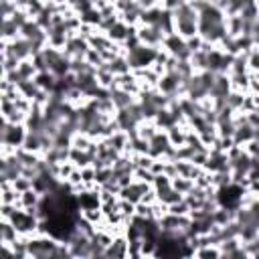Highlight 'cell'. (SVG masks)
<instances>
[{"mask_svg":"<svg viewBox=\"0 0 259 259\" xmlns=\"http://www.w3.org/2000/svg\"><path fill=\"white\" fill-rule=\"evenodd\" d=\"M28 127L24 123H12L2 117V130H0V140H2V154H10L18 148H22L26 140Z\"/></svg>","mask_w":259,"mask_h":259,"instance_id":"1","label":"cell"},{"mask_svg":"<svg viewBox=\"0 0 259 259\" xmlns=\"http://www.w3.org/2000/svg\"><path fill=\"white\" fill-rule=\"evenodd\" d=\"M136 34H138V40L142 45L154 47V49H162V42L166 38V34L154 24H138L136 26Z\"/></svg>","mask_w":259,"mask_h":259,"instance_id":"2","label":"cell"},{"mask_svg":"<svg viewBox=\"0 0 259 259\" xmlns=\"http://www.w3.org/2000/svg\"><path fill=\"white\" fill-rule=\"evenodd\" d=\"M170 140H168V134L166 130H160L152 140H150V156L152 158H162L168 150H170Z\"/></svg>","mask_w":259,"mask_h":259,"instance_id":"3","label":"cell"},{"mask_svg":"<svg viewBox=\"0 0 259 259\" xmlns=\"http://www.w3.org/2000/svg\"><path fill=\"white\" fill-rule=\"evenodd\" d=\"M162 49H164L168 55H172V57H180L188 47H186V38H182L178 32H172V34H168V36L164 38Z\"/></svg>","mask_w":259,"mask_h":259,"instance_id":"4","label":"cell"},{"mask_svg":"<svg viewBox=\"0 0 259 259\" xmlns=\"http://www.w3.org/2000/svg\"><path fill=\"white\" fill-rule=\"evenodd\" d=\"M109 97H111V101H113V105H115L117 111H119V109H125V107H130V105H134V103L138 101V95H134V93H130V91H123V89H119V87L109 89Z\"/></svg>","mask_w":259,"mask_h":259,"instance_id":"5","label":"cell"},{"mask_svg":"<svg viewBox=\"0 0 259 259\" xmlns=\"http://www.w3.org/2000/svg\"><path fill=\"white\" fill-rule=\"evenodd\" d=\"M18 237H20V233L12 225V221L10 219H2V223H0V245H12Z\"/></svg>","mask_w":259,"mask_h":259,"instance_id":"6","label":"cell"},{"mask_svg":"<svg viewBox=\"0 0 259 259\" xmlns=\"http://www.w3.org/2000/svg\"><path fill=\"white\" fill-rule=\"evenodd\" d=\"M253 138H255V127H251L247 121H245V123H239V125L235 127L233 142H235L237 146H245V144L251 142Z\"/></svg>","mask_w":259,"mask_h":259,"instance_id":"7","label":"cell"},{"mask_svg":"<svg viewBox=\"0 0 259 259\" xmlns=\"http://www.w3.org/2000/svg\"><path fill=\"white\" fill-rule=\"evenodd\" d=\"M225 26L229 36H241L243 34V18L241 14H225Z\"/></svg>","mask_w":259,"mask_h":259,"instance_id":"8","label":"cell"},{"mask_svg":"<svg viewBox=\"0 0 259 259\" xmlns=\"http://www.w3.org/2000/svg\"><path fill=\"white\" fill-rule=\"evenodd\" d=\"M40 198L42 194L34 188H28L24 192H20V198H18V206L20 208H30V206H38L40 204Z\"/></svg>","mask_w":259,"mask_h":259,"instance_id":"9","label":"cell"},{"mask_svg":"<svg viewBox=\"0 0 259 259\" xmlns=\"http://www.w3.org/2000/svg\"><path fill=\"white\" fill-rule=\"evenodd\" d=\"M109 63V69L113 75H123V73H130L132 67H130V61H127V55H115Z\"/></svg>","mask_w":259,"mask_h":259,"instance_id":"10","label":"cell"},{"mask_svg":"<svg viewBox=\"0 0 259 259\" xmlns=\"http://www.w3.org/2000/svg\"><path fill=\"white\" fill-rule=\"evenodd\" d=\"M20 36V28L12 22V18L2 20V40H14Z\"/></svg>","mask_w":259,"mask_h":259,"instance_id":"11","label":"cell"},{"mask_svg":"<svg viewBox=\"0 0 259 259\" xmlns=\"http://www.w3.org/2000/svg\"><path fill=\"white\" fill-rule=\"evenodd\" d=\"M172 186H174L180 194H184V196H186V194L194 188V180H192V178H186V176H178V174H176V176L172 178Z\"/></svg>","mask_w":259,"mask_h":259,"instance_id":"12","label":"cell"},{"mask_svg":"<svg viewBox=\"0 0 259 259\" xmlns=\"http://www.w3.org/2000/svg\"><path fill=\"white\" fill-rule=\"evenodd\" d=\"M245 95H247V93H243V91H235V89H231V93L227 95V105H229L231 109H235V111H241V109H243Z\"/></svg>","mask_w":259,"mask_h":259,"instance_id":"13","label":"cell"},{"mask_svg":"<svg viewBox=\"0 0 259 259\" xmlns=\"http://www.w3.org/2000/svg\"><path fill=\"white\" fill-rule=\"evenodd\" d=\"M194 257H221V249L219 245H200L198 249H194Z\"/></svg>","mask_w":259,"mask_h":259,"instance_id":"14","label":"cell"},{"mask_svg":"<svg viewBox=\"0 0 259 259\" xmlns=\"http://www.w3.org/2000/svg\"><path fill=\"white\" fill-rule=\"evenodd\" d=\"M168 210H170L172 214H190V204L186 202V198H182V200H178V202L170 204V206H168Z\"/></svg>","mask_w":259,"mask_h":259,"instance_id":"15","label":"cell"},{"mask_svg":"<svg viewBox=\"0 0 259 259\" xmlns=\"http://www.w3.org/2000/svg\"><path fill=\"white\" fill-rule=\"evenodd\" d=\"M12 186H14L18 192H24V190L32 188V178H28V176H18V178L12 182Z\"/></svg>","mask_w":259,"mask_h":259,"instance_id":"16","label":"cell"},{"mask_svg":"<svg viewBox=\"0 0 259 259\" xmlns=\"http://www.w3.org/2000/svg\"><path fill=\"white\" fill-rule=\"evenodd\" d=\"M184 2H186V0H162V4H160V6H162L166 12H170V14H172V12H176Z\"/></svg>","mask_w":259,"mask_h":259,"instance_id":"17","label":"cell"},{"mask_svg":"<svg viewBox=\"0 0 259 259\" xmlns=\"http://www.w3.org/2000/svg\"><path fill=\"white\" fill-rule=\"evenodd\" d=\"M138 4L142 6V10H148V8L160 6V0H138Z\"/></svg>","mask_w":259,"mask_h":259,"instance_id":"18","label":"cell"},{"mask_svg":"<svg viewBox=\"0 0 259 259\" xmlns=\"http://www.w3.org/2000/svg\"><path fill=\"white\" fill-rule=\"evenodd\" d=\"M255 140H257V142H259V127H257V130H255Z\"/></svg>","mask_w":259,"mask_h":259,"instance_id":"19","label":"cell"},{"mask_svg":"<svg viewBox=\"0 0 259 259\" xmlns=\"http://www.w3.org/2000/svg\"><path fill=\"white\" fill-rule=\"evenodd\" d=\"M255 4H257V8H259V0H255Z\"/></svg>","mask_w":259,"mask_h":259,"instance_id":"20","label":"cell"}]
</instances>
